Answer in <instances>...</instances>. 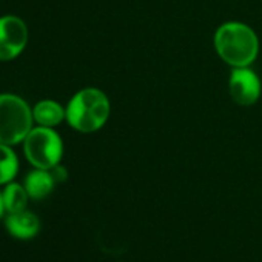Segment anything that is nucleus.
I'll return each mask as SVG.
<instances>
[{"label":"nucleus","mask_w":262,"mask_h":262,"mask_svg":"<svg viewBox=\"0 0 262 262\" xmlns=\"http://www.w3.org/2000/svg\"><path fill=\"white\" fill-rule=\"evenodd\" d=\"M67 123L79 133H96L102 129L111 114V102L105 91L86 86L73 94L67 106Z\"/></svg>","instance_id":"f03ea898"},{"label":"nucleus","mask_w":262,"mask_h":262,"mask_svg":"<svg viewBox=\"0 0 262 262\" xmlns=\"http://www.w3.org/2000/svg\"><path fill=\"white\" fill-rule=\"evenodd\" d=\"M56 179L51 173V170H43V168H34L31 170L25 179H24V187L33 201H42L47 196L51 194V191L56 187Z\"/></svg>","instance_id":"6e6552de"},{"label":"nucleus","mask_w":262,"mask_h":262,"mask_svg":"<svg viewBox=\"0 0 262 262\" xmlns=\"http://www.w3.org/2000/svg\"><path fill=\"white\" fill-rule=\"evenodd\" d=\"M51 173H53V176H54V179H56V182L59 184V182H65L67 181V178H68V171H67V168L65 167H62L60 164L59 165H56V167H53L51 168Z\"/></svg>","instance_id":"f8f14e48"},{"label":"nucleus","mask_w":262,"mask_h":262,"mask_svg":"<svg viewBox=\"0 0 262 262\" xmlns=\"http://www.w3.org/2000/svg\"><path fill=\"white\" fill-rule=\"evenodd\" d=\"M33 108L20 96L0 94V142L17 145L25 141L33 129Z\"/></svg>","instance_id":"7ed1b4c3"},{"label":"nucleus","mask_w":262,"mask_h":262,"mask_svg":"<svg viewBox=\"0 0 262 262\" xmlns=\"http://www.w3.org/2000/svg\"><path fill=\"white\" fill-rule=\"evenodd\" d=\"M24 153L34 168L51 170L63 158V141L56 128L36 125L25 138Z\"/></svg>","instance_id":"20e7f679"},{"label":"nucleus","mask_w":262,"mask_h":262,"mask_svg":"<svg viewBox=\"0 0 262 262\" xmlns=\"http://www.w3.org/2000/svg\"><path fill=\"white\" fill-rule=\"evenodd\" d=\"M2 198H4V205H5L7 213H17V211L27 210V205L30 201V196L24 184H19V182L7 184L2 191Z\"/></svg>","instance_id":"9d476101"},{"label":"nucleus","mask_w":262,"mask_h":262,"mask_svg":"<svg viewBox=\"0 0 262 262\" xmlns=\"http://www.w3.org/2000/svg\"><path fill=\"white\" fill-rule=\"evenodd\" d=\"M28 43V27L17 16L0 17V62L19 57Z\"/></svg>","instance_id":"423d86ee"},{"label":"nucleus","mask_w":262,"mask_h":262,"mask_svg":"<svg viewBox=\"0 0 262 262\" xmlns=\"http://www.w3.org/2000/svg\"><path fill=\"white\" fill-rule=\"evenodd\" d=\"M213 47L219 59L230 68L251 67L260 50L256 31L237 20L221 24L213 36Z\"/></svg>","instance_id":"f257e3e1"},{"label":"nucleus","mask_w":262,"mask_h":262,"mask_svg":"<svg viewBox=\"0 0 262 262\" xmlns=\"http://www.w3.org/2000/svg\"><path fill=\"white\" fill-rule=\"evenodd\" d=\"M33 117L36 125L56 128L63 120H67V110L63 105L53 99H43L33 106Z\"/></svg>","instance_id":"1a4fd4ad"},{"label":"nucleus","mask_w":262,"mask_h":262,"mask_svg":"<svg viewBox=\"0 0 262 262\" xmlns=\"http://www.w3.org/2000/svg\"><path fill=\"white\" fill-rule=\"evenodd\" d=\"M19 173V158L11 145L0 142V185L14 181Z\"/></svg>","instance_id":"9b49d317"},{"label":"nucleus","mask_w":262,"mask_h":262,"mask_svg":"<svg viewBox=\"0 0 262 262\" xmlns=\"http://www.w3.org/2000/svg\"><path fill=\"white\" fill-rule=\"evenodd\" d=\"M5 228L7 231L20 241H28L33 239L39 234L40 231V221L37 214L33 211L24 210L17 213H8L5 217Z\"/></svg>","instance_id":"0eeeda50"},{"label":"nucleus","mask_w":262,"mask_h":262,"mask_svg":"<svg viewBox=\"0 0 262 262\" xmlns=\"http://www.w3.org/2000/svg\"><path fill=\"white\" fill-rule=\"evenodd\" d=\"M228 93L231 100L239 106L257 103L262 94V82L251 67L231 68L228 77Z\"/></svg>","instance_id":"39448f33"},{"label":"nucleus","mask_w":262,"mask_h":262,"mask_svg":"<svg viewBox=\"0 0 262 262\" xmlns=\"http://www.w3.org/2000/svg\"><path fill=\"white\" fill-rule=\"evenodd\" d=\"M5 213L7 211H5V205H4V198H2V191H0V219L4 217Z\"/></svg>","instance_id":"ddd939ff"}]
</instances>
